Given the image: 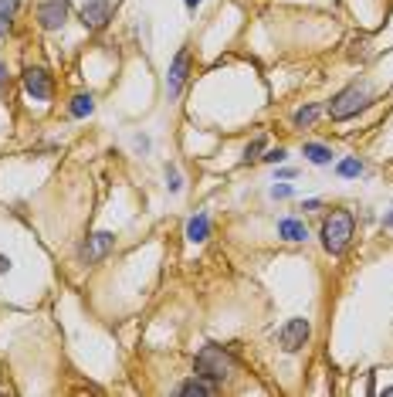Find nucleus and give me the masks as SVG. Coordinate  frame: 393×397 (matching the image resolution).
Listing matches in <instances>:
<instances>
[{
  "label": "nucleus",
  "instance_id": "nucleus-1",
  "mask_svg": "<svg viewBox=\"0 0 393 397\" xmlns=\"http://www.w3.org/2000/svg\"><path fill=\"white\" fill-rule=\"evenodd\" d=\"M353 228H356V221H353V214L349 211H333L326 221H322V248L329 251V255H343L353 241Z\"/></svg>",
  "mask_w": 393,
  "mask_h": 397
},
{
  "label": "nucleus",
  "instance_id": "nucleus-2",
  "mask_svg": "<svg viewBox=\"0 0 393 397\" xmlns=\"http://www.w3.org/2000/svg\"><path fill=\"white\" fill-rule=\"evenodd\" d=\"M194 370H196V377H204V381H211V384H221L234 374V360H231V353L224 347H214L211 343V347H204V350L196 353Z\"/></svg>",
  "mask_w": 393,
  "mask_h": 397
},
{
  "label": "nucleus",
  "instance_id": "nucleus-3",
  "mask_svg": "<svg viewBox=\"0 0 393 397\" xmlns=\"http://www.w3.org/2000/svg\"><path fill=\"white\" fill-rule=\"evenodd\" d=\"M366 106H370V89L366 85H349L329 102V116L336 122H343V119H353L356 112H363Z\"/></svg>",
  "mask_w": 393,
  "mask_h": 397
},
{
  "label": "nucleus",
  "instance_id": "nucleus-4",
  "mask_svg": "<svg viewBox=\"0 0 393 397\" xmlns=\"http://www.w3.org/2000/svg\"><path fill=\"white\" fill-rule=\"evenodd\" d=\"M309 336H312V326L309 320H288L282 330H278V343H282V350L285 353H299L309 343Z\"/></svg>",
  "mask_w": 393,
  "mask_h": 397
},
{
  "label": "nucleus",
  "instance_id": "nucleus-5",
  "mask_svg": "<svg viewBox=\"0 0 393 397\" xmlns=\"http://www.w3.org/2000/svg\"><path fill=\"white\" fill-rule=\"evenodd\" d=\"M112 0H85L82 4V11H78V17H82V24L89 31H102L112 21Z\"/></svg>",
  "mask_w": 393,
  "mask_h": 397
},
{
  "label": "nucleus",
  "instance_id": "nucleus-6",
  "mask_svg": "<svg viewBox=\"0 0 393 397\" xmlns=\"http://www.w3.org/2000/svg\"><path fill=\"white\" fill-rule=\"evenodd\" d=\"M24 89H28V95L34 102H48V99L55 95L51 75H48L45 68H28V72H24Z\"/></svg>",
  "mask_w": 393,
  "mask_h": 397
},
{
  "label": "nucleus",
  "instance_id": "nucleus-7",
  "mask_svg": "<svg viewBox=\"0 0 393 397\" xmlns=\"http://www.w3.org/2000/svg\"><path fill=\"white\" fill-rule=\"evenodd\" d=\"M68 21V0H45L38 7V24L45 31H58Z\"/></svg>",
  "mask_w": 393,
  "mask_h": 397
},
{
  "label": "nucleus",
  "instance_id": "nucleus-8",
  "mask_svg": "<svg viewBox=\"0 0 393 397\" xmlns=\"http://www.w3.org/2000/svg\"><path fill=\"white\" fill-rule=\"evenodd\" d=\"M187 72H190V51L183 48V51H177V58H173V65H170V75H167L170 99H177V95H180L183 82H187Z\"/></svg>",
  "mask_w": 393,
  "mask_h": 397
},
{
  "label": "nucleus",
  "instance_id": "nucleus-9",
  "mask_svg": "<svg viewBox=\"0 0 393 397\" xmlns=\"http://www.w3.org/2000/svg\"><path fill=\"white\" fill-rule=\"evenodd\" d=\"M112 244H116V238H112V231H99V234H92L89 241L82 244V261L89 265V261L106 259L109 251H112Z\"/></svg>",
  "mask_w": 393,
  "mask_h": 397
},
{
  "label": "nucleus",
  "instance_id": "nucleus-10",
  "mask_svg": "<svg viewBox=\"0 0 393 397\" xmlns=\"http://www.w3.org/2000/svg\"><path fill=\"white\" fill-rule=\"evenodd\" d=\"M278 238H285V241H305L309 238V228H305V221H299V217H282L278 221Z\"/></svg>",
  "mask_w": 393,
  "mask_h": 397
},
{
  "label": "nucleus",
  "instance_id": "nucleus-11",
  "mask_svg": "<svg viewBox=\"0 0 393 397\" xmlns=\"http://www.w3.org/2000/svg\"><path fill=\"white\" fill-rule=\"evenodd\" d=\"M187 238L194 244H200V241H207L211 238V217L200 211L196 217H190V224H187Z\"/></svg>",
  "mask_w": 393,
  "mask_h": 397
},
{
  "label": "nucleus",
  "instance_id": "nucleus-12",
  "mask_svg": "<svg viewBox=\"0 0 393 397\" xmlns=\"http://www.w3.org/2000/svg\"><path fill=\"white\" fill-rule=\"evenodd\" d=\"M177 394H183V397H211L214 394V384L204 381V377H194V381L180 384V387H177Z\"/></svg>",
  "mask_w": 393,
  "mask_h": 397
},
{
  "label": "nucleus",
  "instance_id": "nucleus-13",
  "mask_svg": "<svg viewBox=\"0 0 393 397\" xmlns=\"http://www.w3.org/2000/svg\"><path fill=\"white\" fill-rule=\"evenodd\" d=\"M305 160L309 163H316V167H326V163H333V150L329 146H322V143H305Z\"/></svg>",
  "mask_w": 393,
  "mask_h": 397
},
{
  "label": "nucleus",
  "instance_id": "nucleus-14",
  "mask_svg": "<svg viewBox=\"0 0 393 397\" xmlns=\"http://www.w3.org/2000/svg\"><path fill=\"white\" fill-rule=\"evenodd\" d=\"M68 112H72L75 119H85V116H92V112H95V99L82 92V95H75V99H72V106H68Z\"/></svg>",
  "mask_w": 393,
  "mask_h": 397
},
{
  "label": "nucleus",
  "instance_id": "nucleus-15",
  "mask_svg": "<svg viewBox=\"0 0 393 397\" xmlns=\"http://www.w3.org/2000/svg\"><path fill=\"white\" fill-rule=\"evenodd\" d=\"M319 116H322V106H302L295 116H292V122H295L299 129H305V126H312Z\"/></svg>",
  "mask_w": 393,
  "mask_h": 397
},
{
  "label": "nucleus",
  "instance_id": "nucleus-16",
  "mask_svg": "<svg viewBox=\"0 0 393 397\" xmlns=\"http://www.w3.org/2000/svg\"><path fill=\"white\" fill-rule=\"evenodd\" d=\"M363 160H360V156H346V160H339V167H336V173H339V177H360V173H363Z\"/></svg>",
  "mask_w": 393,
  "mask_h": 397
},
{
  "label": "nucleus",
  "instance_id": "nucleus-17",
  "mask_svg": "<svg viewBox=\"0 0 393 397\" xmlns=\"http://www.w3.org/2000/svg\"><path fill=\"white\" fill-rule=\"evenodd\" d=\"M17 11V0H0V38L11 31V21H14Z\"/></svg>",
  "mask_w": 393,
  "mask_h": 397
},
{
  "label": "nucleus",
  "instance_id": "nucleus-18",
  "mask_svg": "<svg viewBox=\"0 0 393 397\" xmlns=\"http://www.w3.org/2000/svg\"><path fill=\"white\" fill-rule=\"evenodd\" d=\"M167 187H170V194H180L183 190V177H180V170L173 167V163H167Z\"/></svg>",
  "mask_w": 393,
  "mask_h": 397
},
{
  "label": "nucleus",
  "instance_id": "nucleus-19",
  "mask_svg": "<svg viewBox=\"0 0 393 397\" xmlns=\"http://www.w3.org/2000/svg\"><path fill=\"white\" fill-rule=\"evenodd\" d=\"M265 150V139H255V143H248V150H244V160L251 163V160H258V153Z\"/></svg>",
  "mask_w": 393,
  "mask_h": 397
},
{
  "label": "nucleus",
  "instance_id": "nucleus-20",
  "mask_svg": "<svg viewBox=\"0 0 393 397\" xmlns=\"http://www.w3.org/2000/svg\"><path fill=\"white\" fill-rule=\"evenodd\" d=\"M7 92H11V75H7V65H0V102L7 99Z\"/></svg>",
  "mask_w": 393,
  "mask_h": 397
},
{
  "label": "nucleus",
  "instance_id": "nucleus-21",
  "mask_svg": "<svg viewBox=\"0 0 393 397\" xmlns=\"http://www.w3.org/2000/svg\"><path fill=\"white\" fill-rule=\"evenodd\" d=\"M272 197H275V200L292 197V187H288V183H275V187H272Z\"/></svg>",
  "mask_w": 393,
  "mask_h": 397
},
{
  "label": "nucleus",
  "instance_id": "nucleus-22",
  "mask_svg": "<svg viewBox=\"0 0 393 397\" xmlns=\"http://www.w3.org/2000/svg\"><path fill=\"white\" fill-rule=\"evenodd\" d=\"M285 156H288V153L278 146V150H268V156H261V160H265V163H282Z\"/></svg>",
  "mask_w": 393,
  "mask_h": 397
},
{
  "label": "nucleus",
  "instance_id": "nucleus-23",
  "mask_svg": "<svg viewBox=\"0 0 393 397\" xmlns=\"http://www.w3.org/2000/svg\"><path fill=\"white\" fill-rule=\"evenodd\" d=\"M7 272H11V259L0 251V275H7Z\"/></svg>",
  "mask_w": 393,
  "mask_h": 397
},
{
  "label": "nucleus",
  "instance_id": "nucleus-24",
  "mask_svg": "<svg viewBox=\"0 0 393 397\" xmlns=\"http://www.w3.org/2000/svg\"><path fill=\"white\" fill-rule=\"evenodd\" d=\"M383 224H387V228H390V231H393V211H390V214H387V217H383Z\"/></svg>",
  "mask_w": 393,
  "mask_h": 397
},
{
  "label": "nucleus",
  "instance_id": "nucleus-25",
  "mask_svg": "<svg viewBox=\"0 0 393 397\" xmlns=\"http://www.w3.org/2000/svg\"><path fill=\"white\" fill-rule=\"evenodd\" d=\"M183 4H187V7H190V11H194L196 4H204V0H183Z\"/></svg>",
  "mask_w": 393,
  "mask_h": 397
},
{
  "label": "nucleus",
  "instance_id": "nucleus-26",
  "mask_svg": "<svg viewBox=\"0 0 393 397\" xmlns=\"http://www.w3.org/2000/svg\"><path fill=\"white\" fill-rule=\"evenodd\" d=\"M383 394H393V387H387V391H383Z\"/></svg>",
  "mask_w": 393,
  "mask_h": 397
}]
</instances>
